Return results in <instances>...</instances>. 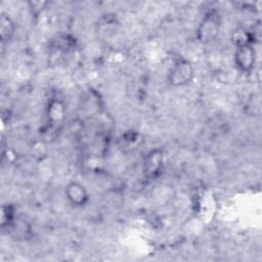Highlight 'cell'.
Returning <instances> with one entry per match:
<instances>
[{"instance_id": "cell-1", "label": "cell", "mask_w": 262, "mask_h": 262, "mask_svg": "<svg viewBox=\"0 0 262 262\" xmlns=\"http://www.w3.org/2000/svg\"><path fill=\"white\" fill-rule=\"evenodd\" d=\"M222 26V20L219 12L216 9L208 11L202 20L200 21L196 31L195 37L196 40L203 44L208 45L213 43L219 36Z\"/></svg>"}, {"instance_id": "cell-2", "label": "cell", "mask_w": 262, "mask_h": 262, "mask_svg": "<svg viewBox=\"0 0 262 262\" xmlns=\"http://www.w3.org/2000/svg\"><path fill=\"white\" fill-rule=\"evenodd\" d=\"M194 78V68L192 63L183 57L175 60L168 72L167 80L172 87H183L192 82Z\"/></svg>"}, {"instance_id": "cell-3", "label": "cell", "mask_w": 262, "mask_h": 262, "mask_svg": "<svg viewBox=\"0 0 262 262\" xmlns=\"http://www.w3.org/2000/svg\"><path fill=\"white\" fill-rule=\"evenodd\" d=\"M164 164H165L164 150L160 147L150 149L148 152H146L143 159L142 171H143L144 177L148 180L158 178L164 169Z\"/></svg>"}, {"instance_id": "cell-4", "label": "cell", "mask_w": 262, "mask_h": 262, "mask_svg": "<svg viewBox=\"0 0 262 262\" xmlns=\"http://www.w3.org/2000/svg\"><path fill=\"white\" fill-rule=\"evenodd\" d=\"M256 50L254 44H245L235 47L233 61L242 74H251L256 64Z\"/></svg>"}, {"instance_id": "cell-5", "label": "cell", "mask_w": 262, "mask_h": 262, "mask_svg": "<svg viewBox=\"0 0 262 262\" xmlns=\"http://www.w3.org/2000/svg\"><path fill=\"white\" fill-rule=\"evenodd\" d=\"M64 195L69 204L75 208L85 207L90 200V194L86 186L77 180L70 181L66 185Z\"/></svg>"}, {"instance_id": "cell-6", "label": "cell", "mask_w": 262, "mask_h": 262, "mask_svg": "<svg viewBox=\"0 0 262 262\" xmlns=\"http://www.w3.org/2000/svg\"><path fill=\"white\" fill-rule=\"evenodd\" d=\"M66 118V105L60 99H51L47 106V123L50 127H58Z\"/></svg>"}, {"instance_id": "cell-7", "label": "cell", "mask_w": 262, "mask_h": 262, "mask_svg": "<svg viewBox=\"0 0 262 262\" xmlns=\"http://www.w3.org/2000/svg\"><path fill=\"white\" fill-rule=\"evenodd\" d=\"M16 26L13 19L10 17L9 14L5 12H1L0 15V41L1 46L4 47L7 45L13 38L15 34Z\"/></svg>"}, {"instance_id": "cell-8", "label": "cell", "mask_w": 262, "mask_h": 262, "mask_svg": "<svg viewBox=\"0 0 262 262\" xmlns=\"http://www.w3.org/2000/svg\"><path fill=\"white\" fill-rule=\"evenodd\" d=\"M231 39H232V42L235 45V47L245 45V44H254L255 43L252 31H249L244 27L236 28L232 32Z\"/></svg>"}, {"instance_id": "cell-9", "label": "cell", "mask_w": 262, "mask_h": 262, "mask_svg": "<svg viewBox=\"0 0 262 262\" xmlns=\"http://www.w3.org/2000/svg\"><path fill=\"white\" fill-rule=\"evenodd\" d=\"M1 227H8L14 220V209L11 205L4 204L1 209Z\"/></svg>"}]
</instances>
